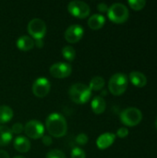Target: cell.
<instances>
[{
    "label": "cell",
    "mask_w": 157,
    "mask_h": 158,
    "mask_svg": "<svg viewBox=\"0 0 157 158\" xmlns=\"http://www.w3.org/2000/svg\"><path fill=\"white\" fill-rule=\"evenodd\" d=\"M27 30L29 34L35 39V41L43 40V37L46 33V24L43 19L35 18L29 21Z\"/></svg>",
    "instance_id": "6"
},
{
    "label": "cell",
    "mask_w": 157,
    "mask_h": 158,
    "mask_svg": "<svg viewBox=\"0 0 157 158\" xmlns=\"http://www.w3.org/2000/svg\"><path fill=\"white\" fill-rule=\"evenodd\" d=\"M117 135L119 138H125L129 135V130L126 127H121L117 131Z\"/></svg>",
    "instance_id": "27"
},
{
    "label": "cell",
    "mask_w": 157,
    "mask_h": 158,
    "mask_svg": "<svg viewBox=\"0 0 157 158\" xmlns=\"http://www.w3.org/2000/svg\"><path fill=\"white\" fill-rule=\"evenodd\" d=\"M105 23V18L102 14H93L88 19V26L92 30H99Z\"/></svg>",
    "instance_id": "15"
},
{
    "label": "cell",
    "mask_w": 157,
    "mask_h": 158,
    "mask_svg": "<svg viewBox=\"0 0 157 158\" xmlns=\"http://www.w3.org/2000/svg\"><path fill=\"white\" fill-rule=\"evenodd\" d=\"M129 5L134 10H141L145 6L146 1L145 0H129Z\"/></svg>",
    "instance_id": "22"
},
{
    "label": "cell",
    "mask_w": 157,
    "mask_h": 158,
    "mask_svg": "<svg viewBox=\"0 0 157 158\" xmlns=\"http://www.w3.org/2000/svg\"><path fill=\"white\" fill-rule=\"evenodd\" d=\"M68 12L78 19H85L90 15L91 8L89 5L83 1L74 0L68 4Z\"/></svg>",
    "instance_id": "7"
},
{
    "label": "cell",
    "mask_w": 157,
    "mask_h": 158,
    "mask_svg": "<svg viewBox=\"0 0 157 158\" xmlns=\"http://www.w3.org/2000/svg\"><path fill=\"white\" fill-rule=\"evenodd\" d=\"M143 119V113L136 107H128L120 113L121 122L129 127L137 126Z\"/></svg>",
    "instance_id": "5"
},
{
    "label": "cell",
    "mask_w": 157,
    "mask_h": 158,
    "mask_svg": "<svg viewBox=\"0 0 157 158\" xmlns=\"http://www.w3.org/2000/svg\"><path fill=\"white\" fill-rule=\"evenodd\" d=\"M45 129L51 136L61 138L67 134L68 123L63 115L59 113H52L45 120Z\"/></svg>",
    "instance_id": "1"
},
{
    "label": "cell",
    "mask_w": 157,
    "mask_h": 158,
    "mask_svg": "<svg viewBox=\"0 0 157 158\" xmlns=\"http://www.w3.org/2000/svg\"><path fill=\"white\" fill-rule=\"evenodd\" d=\"M91 107H92V110L93 111L94 114H102L105 112V108H106V103L105 101V99L99 95V96H95L93 100H92V103H91Z\"/></svg>",
    "instance_id": "17"
},
{
    "label": "cell",
    "mask_w": 157,
    "mask_h": 158,
    "mask_svg": "<svg viewBox=\"0 0 157 158\" xmlns=\"http://www.w3.org/2000/svg\"><path fill=\"white\" fill-rule=\"evenodd\" d=\"M42 142H43V143L45 146H50V145L52 144V143H53V140H52V138H51L50 136H48V135H43V136L42 137Z\"/></svg>",
    "instance_id": "28"
},
{
    "label": "cell",
    "mask_w": 157,
    "mask_h": 158,
    "mask_svg": "<svg viewBox=\"0 0 157 158\" xmlns=\"http://www.w3.org/2000/svg\"><path fill=\"white\" fill-rule=\"evenodd\" d=\"M14 116V112L8 106H0V124L9 122Z\"/></svg>",
    "instance_id": "19"
},
{
    "label": "cell",
    "mask_w": 157,
    "mask_h": 158,
    "mask_svg": "<svg viewBox=\"0 0 157 158\" xmlns=\"http://www.w3.org/2000/svg\"><path fill=\"white\" fill-rule=\"evenodd\" d=\"M13 158H26V157H24V156H14Z\"/></svg>",
    "instance_id": "32"
},
{
    "label": "cell",
    "mask_w": 157,
    "mask_h": 158,
    "mask_svg": "<svg viewBox=\"0 0 157 158\" xmlns=\"http://www.w3.org/2000/svg\"><path fill=\"white\" fill-rule=\"evenodd\" d=\"M128 87V78L126 74L118 72L115 73L108 81V89L109 92L116 96L121 95L125 93Z\"/></svg>",
    "instance_id": "3"
},
{
    "label": "cell",
    "mask_w": 157,
    "mask_h": 158,
    "mask_svg": "<svg viewBox=\"0 0 157 158\" xmlns=\"http://www.w3.org/2000/svg\"><path fill=\"white\" fill-rule=\"evenodd\" d=\"M105 81L103 77L95 76L91 80L89 88L91 89V91H100L105 87Z\"/></svg>",
    "instance_id": "20"
},
{
    "label": "cell",
    "mask_w": 157,
    "mask_h": 158,
    "mask_svg": "<svg viewBox=\"0 0 157 158\" xmlns=\"http://www.w3.org/2000/svg\"><path fill=\"white\" fill-rule=\"evenodd\" d=\"M108 6L105 4V3H99L98 5H97V9L100 11V12H102V13H104V12H107L108 11Z\"/></svg>",
    "instance_id": "29"
},
{
    "label": "cell",
    "mask_w": 157,
    "mask_h": 158,
    "mask_svg": "<svg viewBox=\"0 0 157 158\" xmlns=\"http://www.w3.org/2000/svg\"><path fill=\"white\" fill-rule=\"evenodd\" d=\"M0 158H9V155L5 150H0Z\"/></svg>",
    "instance_id": "30"
},
{
    "label": "cell",
    "mask_w": 157,
    "mask_h": 158,
    "mask_svg": "<svg viewBox=\"0 0 157 158\" xmlns=\"http://www.w3.org/2000/svg\"><path fill=\"white\" fill-rule=\"evenodd\" d=\"M17 47L24 52L30 51L31 49H32L34 47V40L29 36V35H21L20 37H19V39L17 40Z\"/></svg>",
    "instance_id": "14"
},
{
    "label": "cell",
    "mask_w": 157,
    "mask_h": 158,
    "mask_svg": "<svg viewBox=\"0 0 157 158\" xmlns=\"http://www.w3.org/2000/svg\"><path fill=\"white\" fill-rule=\"evenodd\" d=\"M116 140V135L112 132H105L96 140V145L99 149L105 150L110 147Z\"/></svg>",
    "instance_id": "12"
},
{
    "label": "cell",
    "mask_w": 157,
    "mask_h": 158,
    "mask_svg": "<svg viewBox=\"0 0 157 158\" xmlns=\"http://www.w3.org/2000/svg\"><path fill=\"white\" fill-rule=\"evenodd\" d=\"M34 44H35L37 47L41 48V47H43V40H36V41H34Z\"/></svg>",
    "instance_id": "31"
},
{
    "label": "cell",
    "mask_w": 157,
    "mask_h": 158,
    "mask_svg": "<svg viewBox=\"0 0 157 158\" xmlns=\"http://www.w3.org/2000/svg\"><path fill=\"white\" fill-rule=\"evenodd\" d=\"M10 130H11L12 133H14V134H20L24 131V126L21 123L17 122V123L13 124V126Z\"/></svg>",
    "instance_id": "26"
},
{
    "label": "cell",
    "mask_w": 157,
    "mask_h": 158,
    "mask_svg": "<svg viewBox=\"0 0 157 158\" xmlns=\"http://www.w3.org/2000/svg\"><path fill=\"white\" fill-rule=\"evenodd\" d=\"M25 134L33 140L40 139L43 136L44 133V126L36 119H31L26 123L24 126Z\"/></svg>",
    "instance_id": "8"
},
{
    "label": "cell",
    "mask_w": 157,
    "mask_h": 158,
    "mask_svg": "<svg viewBox=\"0 0 157 158\" xmlns=\"http://www.w3.org/2000/svg\"><path fill=\"white\" fill-rule=\"evenodd\" d=\"M32 93L36 97L39 98H43L45 97L51 89V84L48 79L44 77H40L36 79L32 84Z\"/></svg>",
    "instance_id": "9"
},
{
    "label": "cell",
    "mask_w": 157,
    "mask_h": 158,
    "mask_svg": "<svg viewBox=\"0 0 157 158\" xmlns=\"http://www.w3.org/2000/svg\"><path fill=\"white\" fill-rule=\"evenodd\" d=\"M62 56L68 60V61H73L76 56V51L75 48L71 45H66L62 48Z\"/></svg>",
    "instance_id": "21"
},
{
    "label": "cell",
    "mask_w": 157,
    "mask_h": 158,
    "mask_svg": "<svg viewBox=\"0 0 157 158\" xmlns=\"http://www.w3.org/2000/svg\"><path fill=\"white\" fill-rule=\"evenodd\" d=\"M13 139V133L10 128L0 126V146H6L10 143Z\"/></svg>",
    "instance_id": "18"
},
{
    "label": "cell",
    "mask_w": 157,
    "mask_h": 158,
    "mask_svg": "<svg viewBox=\"0 0 157 158\" xmlns=\"http://www.w3.org/2000/svg\"><path fill=\"white\" fill-rule=\"evenodd\" d=\"M89 141V138H88V135L85 134V133H80L77 135L76 137V143L80 145H85Z\"/></svg>",
    "instance_id": "25"
},
{
    "label": "cell",
    "mask_w": 157,
    "mask_h": 158,
    "mask_svg": "<svg viewBox=\"0 0 157 158\" xmlns=\"http://www.w3.org/2000/svg\"><path fill=\"white\" fill-rule=\"evenodd\" d=\"M45 158H67L64 152L58 149H53L46 154Z\"/></svg>",
    "instance_id": "23"
},
{
    "label": "cell",
    "mask_w": 157,
    "mask_h": 158,
    "mask_svg": "<svg viewBox=\"0 0 157 158\" xmlns=\"http://www.w3.org/2000/svg\"><path fill=\"white\" fill-rule=\"evenodd\" d=\"M68 95L71 101L74 102L75 104L83 105L90 100L92 96V91L88 85L84 83L77 82L69 87Z\"/></svg>",
    "instance_id": "2"
},
{
    "label": "cell",
    "mask_w": 157,
    "mask_h": 158,
    "mask_svg": "<svg viewBox=\"0 0 157 158\" xmlns=\"http://www.w3.org/2000/svg\"><path fill=\"white\" fill-rule=\"evenodd\" d=\"M83 34H84L83 27H81L79 24H73L67 28L64 33V37L68 43L75 44L78 43L83 37Z\"/></svg>",
    "instance_id": "11"
},
{
    "label": "cell",
    "mask_w": 157,
    "mask_h": 158,
    "mask_svg": "<svg viewBox=\"0 0 157 158\" xmlns=\"http://www.w3.org/2000/svg\"><path fill=\"white\" fill-rule=\"evenodd\" d=\"M71 158H86V154L81 147H74L71 151Z\"/></svg>",
    "instance_id": "24"
},
{
    "label": "cell",
    "mask_w": 157,
    "mask_h": 158,
    "mask_svg": "<svg viewBox=\"0 0 157 158\" xmlns=\"http://www.w3.org/2000/svg\"><path fill=\"white\" fill-rule=\"evenodd\" d=\"M50 74L56 79H64L68 77L72 72L71 65L66 62H57L51 65L49 69Z\"/></svg>",
    "instance_id": "10"
},
{
    "label": "cell",
    "mask_w": 157,
    "mask_h": 158,
    "mask_svg": "<svg viewBox=\"0 0 157 158\" xmlns=\"http://www.w3.org/2000/svg\"><path fill=\"white\" fill-rule=\"evenodd\" d=\"M155 128H156V130H157V118H156V120H155Z\"/></svg>",
    "instance_id": "33"
},
{
    "label": "cell",
    "mask_w": 157,
    "mask_h": 158,
    "mask_svg": "<svg viewBox=\"0 0 157 158\" xmlns=\"http://www.w3.org/2000/svg\"><path fill=\"white\" fill-rule=\"evenodd\" d=\"M13 146L19 153H27L31 150V142L24 136H18L13 142Z\"/></svg>",
    "instance_id": "13"
},
{
    "label": "cell",
    "mask_w": 157,
    "mask_h": 158,
    "mask_svg": "<svg viewBox=\"0 0 157 158\" xmlns=\"http://www.w3.org/2000/svg\"><path fill=\"white\" fill-rule=\"evenodd\" d=\"M130 80L131 83L139 88H142L146 85L147 83V78L146 76L140 71H132L130 73Z\"/></svg>",
    "instance_id": "16"
},
{
    "label": "cell",
    "mask_w": 157,
    "mask_h": 158,
    "mask_svg": "<svg viewBox=\"0 0 157 158\" xmlns=\"http://www.w3.org/2000/svg\"><path fill=\"white\" fill-rule=\"evenodd\" d=\"M107 15L111 21L117 24H121L127 21L130 16V12L124 4L115 3L108 7Z\"/></svg>",
    "instance_id": "4"
}]
</instances>
